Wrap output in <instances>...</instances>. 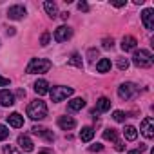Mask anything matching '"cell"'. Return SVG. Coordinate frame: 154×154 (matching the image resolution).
<instances>
[{"label": "cell", "instance_id": "6da1fadb", "mask_svg": "<svg viewBox=\"0 0 154 154\" xmlns=\"http://www.w3.org/2000/svg\"><path fill=\"white\" fill-rule=\"evenodd\" d=\"M27 116L31 120H44L47 116V105L42 100H33L27 105Z\"/></svg>", "mask_w": 154, "mask_h": 154}, {"label": "cell", "instance_id": "7a4b0ae2", "mask_svg": "<svg viewBox=\"0 0 154 154\" xmlns=\"http://www.w3.org/2000/svg\"><path fill=\"white\" fill-rule=\"evenodd\" d=\"M51 69V62L45 60V58H33L27 67H26V72L27 74H40V72H47Z\"/></svg>", "mask_w": 154, "mask_h": 154}, {"label": "cell", "instance_id": "3957f363", "mask_svg": "<svg viewBox=\"0 0 154 154\" xmlns=\"http://www.w3.org/2000/svg\"><path fill=\"white\" fill-rule=\"evenodd\" d=\"M132 63H134L136 67H150V65L154 63V56H152L150 51L140 49V51H136V53L132 54Z\"/></svg>", "mask_w": 154, "mask_h": 154}, {"label": "cell", "instance_id": "277c9868", "mask_svg": "<svg viewBox=\"0 0 154 154\" xmlns=\"http://www.w3.org/2000/svg\"><path fill=\"white\" fill-rule=\"evenodd\" d=\"M72 93H74V89L72 87H65V85H56V87L49 89V94H51L53 102H62V100L69 98Z\"/></svg>", "mask_w": 154, "mask_h": 154}, {"label": "cell", "instance_id": "5b68a950", "mask_svg": "<svg viewBox=\"0 0 154 154\" xmlns=\"http://www.w3.org/2000/svg\"><path fill=\"white\" fill-rule=\"evenodd\" d=\"M136 93H138V87H136L134 84H131V82L122 84V85L118 87V96H120L122 100H131Z\"/></svg>", "mask_w": 154, "mask_h": 154}, {"label": "cell", "instance_id": "8992f818", "mask_svg": "<svg viewBox=\"0 0 154 154\" xmlns=\"http://www.w3.org/2000/svg\"><path fill=\"white\" fill-rule=\"evenodd\" d=\"M72 36V29L69 26H60L58 29H54V40L56 42H67Z\"/></svg>", "mask_w": 154, "mask_h": 154}, {"label": "cell", "instance_id": "52a82bcc", "mask_svg": "<svg viewBox=\"0 0 154 154\" xmlns=\"http://www.w3.org/2000/svg\"><path fill=\"white\" fill-rule=\"evenodd\" d=\"M141 134H143L147 140L154 138V120H152L150 116L141 122Z\"/></svg>", "mask_w": 154, "mask_h": 154}, {"label": "cell", "instance_id": "ba28073f", "mask_svg": "<svg viewBox=\"0 0 154 154\" xmlns=\"http://www.w3.org/2000/svg\"><path fill=\"white\" fill-rule=\"evenodd\" d=\"M26 8L24 6H11L9 9H8V18H11V20H22L24 17H26Z\"/></svg>", "mask_w": 154, "mask_h": 154}, {"label": "cell", "instance_id": "9c48e42d", "mask_svg": "<svg viewBox=\"0 0 154 154\" xmlns=\"http://www.w3.org/2000/svg\"><path fill=\"white\" fill-rule=\"evenodd\" d=\"M141 20H143L145 29H154V9H152V8L143 9V13H141Z\"/></svg>", "mask_w": 154, "mask_h": 154}, {"label": "cell", "instance_id": "30bf717a", "mask_svg": "<svg viewBox=\"0 0 154 154\" xmlns=\"http://www.w3.org/2000/svg\"><path fill=\"white\" fill-rule=\"evenodd\" d=\"M15 103V94L8 89H2L0 91V105L2 107H11Z\"/></svg>", "mask_w": 154, "mask_h": 154}, {"label": "cell", "instance_id": "8fae6325", "mask_svg": "<svg viewBox=\"0 0 154 154\" xmlns=\"http://www.w3.org/2000/svg\"><path fill=\"white\" fill-rule=\"evenodd\" d=\"M58 127H60L62 131H72V129L76 127V122H74V118H71V116H60V118H58Z\"/></svg>", "mask_w": 154, "mask_h": 154}, {"label": "cell", "instance_id": "7c38bea8", "mask_svg": "<svg viewBox=\"0 0 154 154\" xmlns=\"http://www.w3.org/2000/svg\"><path fill=\"white\" fill-rule=\"evenodd\" d=\"M18 147H20V150H24V152H31V150L35 149L31 138L26 136V134H20V136H18Z\"/></svg>", "mask_w": 154, "mask_h": 154}, {"label": "cell", "instance_id": "4fadbf2b", "mask_svg": "<svg viewBox=\"0 0 154 154\" xmlns=\"http://www.w3.org/2000/svg\"><path fill=\"white\" fill-rule=\"evenodd\" d=\"M31 131H33V134H36V136H42V138H45L47 141H53V140H54V134H53V132H49V129H45V127L35 125Z\"/></svg>", "mask_w": 154, "mask_h": 154}, {"label": "cell", "instance_id": "5bb4252c", "mask_svg": "<svg viewBox=\"0 0 154 154\" xmlns=\"http://www.w3.org/2000/svg\"><path fill=\"white\" fill-rule=\"evenodd\" d=\"M8 122H9V125H11V127L20 129V127L24 125V116H22L20 112H13V114H9V116H8Z\"/></svg>", "mask_w": 154, "mask_h": 154}, {"label": "cell", "instance_id": "9a60e30c", "mask_svg": "<svg viewBox=\"0 0 154 154\" xmlns=\"http://www.w3.org/2000/svg\"><path fill=\"white\" fill-rule=\"evenodd\" d=\"M136 38L134 36H123V40H122V49L127 53V51H134L136 49Z\"/></svg>", "mask_w": 154, "mask_h": 154}, {"label": "cell", "instance_id": "2e32d148", "mask_svg": "<svg viewBox=\"0 0 154 154\" xmlns=\"http://www.w3.org/2000/svg\"><path fill=\"white\" fill-rule=\"evenodd\" d=\"M35 93H36L38 96L47 94V93H49V84H47L45 80H36V82H35Z\"/></svg>", "mask_w": 154, "mask_h": 154}, {"label": "cell", "instance_id": "e0dca14e", "mask_svg": "<svg viewBox=\"0 0 154 154\" xmlns=\"http://www.w3.org/2000/svg\"><path fill=\"white\" fill-rule=\"evenodd\" d=\"M44 9H45V13H47L51 18H56V17H58V6H56L54 2H51V0L44 2Z\"/></svg>", "mask_w": 154, "mask_h": 154}, {"label": "cell", "instance_id": "ac0fdd59", "mask_svg": "<svg viewBox=\"0 0 154 154\" xmlns=\"http://www.w3.org/2000/svg\"><path fill=\"white\" fill-rule=\"evenodd\" d=\"M85 107V100L84 98H72L69 102V111H82Z\"/></svg>", "mask_w": 154, "mask_h": 154}, {"label": "cell", "instance_id": "d6986e66", "mask_svg": "<svg viewBox=\"0 0 154 154\" xmlns=\"http://www.w3.org/2000/svg\"><path fill=\"white\" fill-rule=\"evenodd\" d=\"M109 109H111V100H109V98H105V96L98 98V102H96V111L105 112V111H109Z\"/></svg>", "mask_w": 154, "mask_h": 154}, {"label": "cell", "instance_id": "ffe728a7", "mask_svg": "<svg viewBox=\"0 0 154 154\" xmlns=\"http://www.w3.org/2000/svg\"><path fill=\"white\" fill-rule=\"evenodd\" d=\"M96 71H98V72H109V71H111V60H109V58H102V60H98V63H96Z\"/></svg>", "mask_w": 154, "mask_h": 154}, {"label": "cell", "instance_id": "44dd1931", "mask_svg": "<svg viewBox=\"0 0 154 154\" xmlns=\"http://www.w3.org/2000/svg\"><path fill=\"white\" fill-rule=\"evenodd\" d=\"M123 136H125V140H129V141H134V140L138 138V131H136V127H132V125H127V127L123 129Z\"/></svg>", "mask_w": 154, "mask_h": 154}, {"label": "cell", "instance_id": "7402d4cb", "mask_svg": "<svg viewBox=\"0 0 154 154\" xmlns=\"http://www.w3.org/2000/svg\"><path fill=\"white\" fill-rule=\"evenodd\" d=\"M93 138H94V129L93 127H84L80 131V140L82 141H91Z\"/></svg>", "mask_w": 154, "mask_h": 154}, {"label": "cell", "instance_id": "603a6c76", "mask_svg": "<svg viewBox=\"0 0 154 154\" xmlns=\"http://www.w3.org/2000/svg\"><path fill=\"white\" fill-rule=\"evenodd\" d=\"M103 138L109 140V141H118V132L114 129H105L103 131Z\"/></svg>", "mask_w": 154, "mask_h": 154}, {"label": "cell", "instance_id": "cb8c5ba5", "mask_svg": "<svg viewBox=\"0 0 154 154\" xmlns=\"http://www.w3.org/2000/svg\"><path fill=\"white\" fill-rule=\"evenodd\" d=\"M69 65H74V67H80V69H82V56H80L78 53H74V54L71 56V60H69Z\"/></svg>", "mask_w": 154, "mask_h": 154}, {"label": "cell", "instance_id": "d4e9b609", "mask_svg": "<svg viewBox=\"0 0 154 154\" xmlns=\"http://www.w3.org/2000/svg\"><path fill=\"white\" fill-rule=\"evenodd\" d=\"M112 118H114L116 122H125V118H127V114H125L123 111H114V114H112Z\"/></svg>", "mask_w": 154, "mask_h": 154}, {"label": "cell", "instance_id": "484cf974", "mask_svg": "<svg viewBox=\"0 0 154 154\" xmlns=\"http://www.w3.org/2000/svg\"><path fill=\"white\" fill-rule=\"evenodd\" d=\"M4 154H22V150L15 149L13 145H6V147H4Z\"/></svg>", "mask_w": 154, "mask_h": 154}, {"label": "cell", "instance_id": "4316f807", "mask_svg": "<svg viewBox=\"0 0 154 154\" xmlns=\"http://www.w3.org/2000/svg\"><path fill=\"white\" fill-rule=\"evenodd\" d=\"M8 136H9V129L6 125H0V141H4Z\"/></svg>", "mask_w": 154, "mask_h": 154}, {"label": "cell", "instance_id": "83f0119b", "mask_svg": "<svg viewBox=\"0 0 154 154\" xmlns=\"http://www.w3.org/2000/svg\"><path fill=\"white\" fill-rule=\"evenodd\" d=\"M127 67H129V60H127V58H120V60H118V69H120V71H125Z\"/></svg>", "mask_w": 154, "mask_h": 154}, {"label": "cell", "instance_id": "f1b7e54d", "mask_svg": "<svg viewBox=\"0 0 154 154\" xmlns=\"http://www.w3.org/2000/svg\"><path fill=\"white\" fill-rule=\"evenodd\" d=\"M49 40H51V35L45 31V33L40 36V44H42V45H47V44H49Z\"/></svg>", "mask_w": 154, "mask_h": 154}, {"label": "cell", "instance_id": "f546056e", "mask_svg": "<svg viewBox=\"0 0 154 154\" xmlns=\"http://www.w3.org/2000/svg\"><path fill=\"white\" fill-rule=\"evenodd\" d=\"M89 150H91V152H102V150H103V145H102V143H94V145L89 147Z\"/></svg>", "mask_w": 154, "mask_h": 154}, {"label": "cell", "instance_id": "4dcf8cb0", "mask_svg": "<svg viewBox=\"0 0 154 154\" xmlns=\"http://www.w3.org/2000/svg\"><path fill=\"white\" fill-rule=\"evenodd\" d=\"M78 9H80V11H89V4L82 0V2H78Z\"/></svg>", "mask_w": 154, "mask_h": 154}, {"label": "cell", "instance_id": "1f68e13d", "mask_svg": "<svg viewBox=\"0 0 154 154\" xmlns=\"http://www.w3.org/2000/svg\"><path fill=\"white\" fill-rule=\"evenodd\" d=\"M112 44H114V42H112V38H105V40H103V47H105V49H111V47H112Z\"/></svg>", "mask_w": 154, "mask_h": 154}, {"label": "cell", "instance_id": "d6a6232c", "mask_svg": "<svg viewBox=\"0 0 154 154\" xmlns=\"http://www.w3.org/2000/svg\"><path fill=\"white\" fill-rule=\"evenodd\" d=\"M96 56H98V51H96V49H89V60H91V62H94V58H96Z\"/></svg>", "mask_w": 154, "mask_h": 154}, {"label": "cell", "instance_id": "836d02e7", "mask_svg": "<svg viewBox=\"0 0 154 154\" xmlns=\"http://www.w3.org/2000/svg\"><path fill=\"white\" fill-rule=\"evenodd\" d=\"M9 85V78H4V76H0V87H6Z\"/></svg>", "mask_w": 154, "mask_h": 154}, {"label": "cell", "instance_id": "e575fe53", "mask_svg": "<svg viewBox=\"0 0 154 154\" xmlns=\"http://www.w3.org/2000/svg\"><path fill=\"white\" fill-rule=\"evenodd\" d=\"M145 149H147V147H145V145H140V149H136V150H131V152H129V154H141V152H143V150H145Z\"/></svg>", "mask_w": 154, "mask_h": 154}, {"label": "cell", "instance_id": "d590c367", "mask_svg": "<svg viewBox=\"0 0 154 154\" xmlns=\"http://www.w3.org/2000/svg\"><path fill=\"white\" fill-rule=\"evenodd\" d=\"M111 4H112L114 8H123V6H125L127 2H125V0H120V2H111Z\"/></svg>", "mask_w": 154, "mask_h": 154}, {"label": "cell", "instance_id": "8d00e7d4", "mask_svg": "<svg viewBox=\"0 0 154 154\" xmlns=\"http://www.w3.org/2000/svg\"><path fill=\"white\" fill-rule=\"evenodd\" d=\"M114 143H116V150H123V149H125V145H123L122 141H114Z\"/></svg>", "mask_w": 154, "mask_h": 154}, {"label": "cell", "instance_id": "74e56055", "mask_svg": "<svg viewBox=\"0 0 154 154\" xmlns=\"http://www.w3.org/2000/svg\"><path fill=\"white\" fill-rule=\"evenodd\" d=\"M8 35H9V36H13V35H15V29H13V27H9V29H8Z\"/></svg>", "mask_w": 154, "mask_h": 154}, {"label": "cell", "instance_id": "f35d334b", "mask_svg": "<svg viewBox=\"0 0 154 154\" xmlns=\"http://www.w3.org/2000/svg\"><path fill=\"white\" fill-rule=\"evenodd\" d=\"M38 154H53V152H49V150H47V149H42V150H40V152H38Z\"/></svg>", "mask_w": 154, "mask_h": 154}, {"label": "cell", "instance_id": "ab89813d", "mask_svg": "<svg viewBox=\"0 0 154 154\" xmlns=\"http://www.w3.org/2000/svg\"><path fill=\"white\" fill-rule=\"evenodd\" d=\"M60 17H62V18H63V20H67V18H69V13H62V15H60Z\"/></svg>", "mask_w": 154, "mask_h": 154}]
</instances>
